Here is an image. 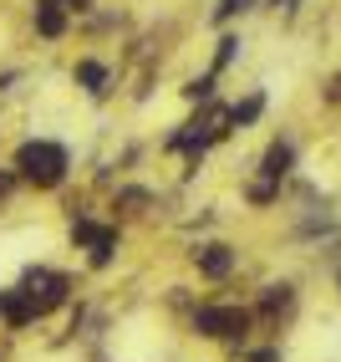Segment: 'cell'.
<instances>
[{"label": "cell", "mask_w": 341, "mask_h": 362, "mask_svg": "<svg viewBox=\"0 0 341 362\" xmlns=\"http://www.w3.org/2000/svg\"><path fill=\"white\" fill-rule=\"evenodd\" d=\"M77 82H82L87 92H102V82H107V66H102V62H77Z\"/></svg>", "instance_id": "7"}, {"label": "cell", "mask_w": 341, "mask_h": 362, "mask_svg": "<svg viewBox=\"0 0 341 362\" xmlns=\"http://www.w3.org/2000/svg\"><path fill=\"white\" fill-rule=\"evenodd\" d=\"M71 6H77V11H82V6H87V0H71Z\"/></svg>", "instance_id": "16"}, {"label": "cell", "mask_w": 341, "mask_h": 362, "mask_svg": "<svg viewBox=\"0 0 341 362\" xmlns=\"http://www.w3.org/2000/svg\"><path fill=\"white\" fill-rule=\"evenodd\" d=\"M102 235H107L102 225H87V220H77V230H71V240H77V245H97Z\"/></svg>", "instance_id": "10"}, {"label": "cell", "mask_w": 341, "mask_h": 362, "mask_svg": "<svg viewBox=\"0 0 341 362\" xmlns=\"http://www.w3.org/2000/svg\"><path fill=\"white\" fill-rule=\"evenodd\" d=\"M193 260H199L204 276H229V271H234V250H229V245H199V250H193Z\"/></svg>", "instance_id": "4"}, {"label": "cell", "mask_w": 341, "mask_h": 362, "mask_svg": "<svg viewBox=\"0 0 341 362\" xmlns=\"http://www.w3.org/2000/svg\"><path fill=\"white\" fill-rule=\"evenodd\" d=\"M260 107H265V98H245V103H239V107L229 112V123H255Z\"/></svg>", "instance_id": "9"}, {"label": "cell", "mask_w": 341, "mask_h": 362, "mask_svg": "<svg viewBox=\"0 0 341 362\" xmlns=\"http://www.w3.org/2000/svg\"><path fill=\"white\" fill-rule=\"evenodd\" d=\"M16 168H20V179H31L36 189H56L61 174H66V148L61 143H20Z\"/></svg>", "instance_id": "1"}, {"label": "cell", "mask_w": 341, "mask_h": 362, "mask_svg": "<svg viewBox=\"0 0 341 362\" xmlns=\"http://www.w3.org/2000/svg\"><path fill=\"white\" fill-rule=\"evenodd\" d=\"M260 306H265V311H285V306H290V286H265Z\"/></svg>", "instance_id": "8"}, {"label": "cell", "mask_w": 341, "mask_h": 362, "mask_svg": "<svg viewBox=\"0 0 341 362\" xmlns=\"http://www.w3.org/2000/svg\"><path fill=\"white\" fill-rule=\"evenodd\" d=\"M11 194V174H0V199H6Z\"/></svg>", "instance_id": "15"}, {"label": "cell", "mask_w": 341, "mask_h": 362, "mask_svg": "<svg viewBox=\"0 0 341 362\" xmlns=\"http://www.w3.org/2000/svg\"><path fill=\"white\" fill-rule=\"evenodd\" d=\"M36 31L52 36V41L66 31V6H61V0H36Z\"/></svg>", "instance_id": "5"}, {"label": "cell", "mask_w": 341, "mask_h": 362, "mask_svg": "<svg viewBox=\"0 0 341 362\" xmlns=\"http://www.w3.org/2000/svg\"><path fill=\"white\" fill-rule=\"evenodd\" d=\"M204 337H225V342H239V337L250 332V311L239 306H199V317H193Z\"/></svg>", "instance_id": "2"}, {"label": "cell", "mask_w": 341, "mask_h": 362, "mask_svg": "<svg viewBox=\"0 0 341 362\" xmlns=\"http://www.w3.org/2000/svg\"><path fill=\"white\" fill-rule=\"evenodd\" d=\"M184 92H189V98H209V92H214V77H199V82H189Z\"/></svg>", "instance_id": "12"}, {"label": "cell", "mask_w": 341, "mask_h": 362, "mask_svg": "<svg viewBox=\"0 0 341 362\" xmlns=\"http://www.w3.org/2000/svg\"><path fill=\"white\" fill-rule=\"evenodd\" d=\"M250 6V0H219V11H214V21H229L234 11H245Z\"/></svg>", "instance_id": "11"}, {"label": "cell", "mask_w": 341, "mask_h": 362, "mask_svg": "<svg viewBox=\"0 0 341 362\" xmlns=\"http://www.w3.org/2000/svg\"><path fill=\"white\" fill-rule=\"evenodd\" d=\"M234 46H239V41H229V36L219 41V57H214V66H229V57H234Z\"/></svg>", "instance_id": "13"}, {"label": "cell", "mask_w": 341, "mask_h": 362, "mask_svg": "<svg viewBox=\"0 0 341 362\" xmlns=\"http://www.w3.org/2000/svg\"><path fill=\"white\" fill-rule=\"evenodd\" d=\"M250 362H280V352H255Z\"/></svg>", "instance_id": "14"}, {"label": "cell", "mask_w": 341, "mask_h": 362, "mask_svg": "<svg viewBox=\"0 0 341 362\" xmlns=\"http://www.w3.org/2000/svg\"><path fill=\"white\" fill-rule=\"evenodd\" d=\"M290 163H296V148H290V143H275V148L265 153V179H285Z\"/></svg>", "instance_id": "6"}, {"label": "cell", "mask_w": 341, "mask_h": 362, "mask_svg": "<svg viewBox=\"0 0 341 362\" xmlns=\"http://www.w3.org/2000/svg\"><path fill=\"white\" fill-rule=\"evenodd\" d=\"M20 296L36 306V317H46V311H56V306L66 301V276H56V271H36V276H26Z\"/></svg>", "instance_id": "3"}]
</instances>
